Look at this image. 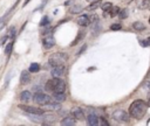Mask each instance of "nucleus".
I'll use <instances>...</instances> for the list:
<instances>
[{
  "instance_id": "1",
  "label": "nucleus",
  "mask_w": 150,
  "mask_h": 126,
  "mask_svg": "<svg viewBox=\"0 0 150 126\" xmlns=\"http://www.w3.org/2000/svg\"><path fill=\"white\" fill-rule=\"evenodd\" d=\"M146 110H148V105L143 100L137 99V100H134L129 106V114L135 119H141L144 117Z\"/></svg>"
},
{
  "instance_id": "2",
  "label": "nucleus",
  "mask_w": 150,
  "mask_h": 126,
  "mask_svg": "<svg viewBox=\"0 0 150 126\" xmlns=\"http://www.w3.org/2000/svg\"><path fill=\"white\" fill-rule=\"evenodd\" d=\"M45 89H46V91L52 92V93L64 92V90H66V83H64L62 79H60V78L53 77L52 79H49V80L46 83Z\"/></svg>"
},
{
  "instance_id": "3",
  "label": "nucleus",
  "mask_w": 150,
  "mask_h": 126,
  "mask_svg": "<svg viewBox=\"0 0 150 126\" xmlns=\"http://www.w3.org/2000/svg\"><path fill=\"white\" fill-rule=\"evenodd\" d=\"M67 60H68L67 54H64V52H55V54H52V55L49 56L48 63H49L52 66L63 65V63H66Z\"/></svg>"
},
{
  "instance_id": "4",
  "label": "nucleus",
  "mask_w": 150,
  "mask_h": 126,
  "mask_svg": "<svg viewBox=\"0 0 150 126\" xmlns=\"http://www.w3.org/2000/svg\"><path fill=\"white\" fill-rule=\"evenodd\" d=\"M33 97V100L36 103V104H39V105H45V104H47V103H49L50 100H52V98L48 96V94H46V93H42V92H35L34 93V96H32Z\"/></svg>"
},
{
  "instance_id": "5",
  "label": "nucleus",
  "mask_w": 150,
  "mask_h": 126,
  "mask_svg": "<svg viewBox=\"0 0 150 126\" xmlns=\"http://www.w3.org/2000/svg\"><path fill=\"white\" fill-rule=\"evenodd\" d=\"M112 118L114 120L118 123H128L129 121V114L123 111V110H116L112 112Z\"/></svg>"
},
{
  "instance_id": "6",
  "label": "nucleus",
  "mask_w": 150,
  "mask_h": 126,
  "mask_svg": "<svg viewBox=\"0 0 150 126\" xmlns=\"http://www.w3.org/2000/svg\"><path fill=\"white\" fill-rule=\"evenodd\" d=\"M19 108H21L23 112L28 113V114H43L45 110L43 108H39V107H34V106H28V105H19Z\"/></svg>"
},
{
  "instance_id": "7",
  "label": "nucleus",
  "mask_w": 150,
  "mask_h": 126,
  "mask_svg": "<svg viewBox=\"0 0 150 126\" xmlns=\"http://www.w3.org/2000/svg\"><path fill=\"white\" fill-rule=\"evenodd\" d=\"M42 43H43V47L46 49H50L54 47L55 44V40H54V36L50 34V33H46L43 38H42Z\"/></svg>"
},
{
  "instance_id": "8",
  "label": "nucleus",
  "mask_w": 150,
  "mask_h": 126,
  "mask_svg": "<svg viewBox=\"0 0 150 126\" xmlns=\"http://www.w3.org/2000/svg\"><path fill=\"white\" fill-rule=\"evenodd\" d=\"M52 76L53 77H56V78H60L64 75V66L63 65H56V66H53L52 69Z\"/></svg>"
},
{
  "instance_id": "9",
  "label": "nucleus",
  "mask_w": 150,
  "mask_h": 126,
  "mask_svg": "<svg viewBox=\"0 0 150 126\" xmlns=\"http://www.w3.org/2000/svg\"><path fill=\"white\" fill-rule=\"evenodd\" d=\"M45 110H48V111H59L61 110V103H55V102H49L45 105H42Z\"/></svg>"
},
{
  "instance_id": "10",
  "label": "nucleus",
  "mask_w": 150,
  "mask_h": 126,
  "mask_svg": "<svg viewBox=\"0 0 150 126\" xmlns=\"http://www.w3.org/2000/svg\"><path fill=\"white\" fill-rule=\"evenodd\" d=\"M71 116L77 119V120H84V113L80 107H74L71 108Z\"/></svg>"
},
{
  "instance_id": "11",
  "label": "nucleus",
  "mask_w": 150,
  "mask_h": 126,
  "mask_svg": "<svg viewBox=\"0 0 150 126\" xmlns=\"http://www.w3.org/2000/svg\"><path fill=\"white\" fill-rule=\"evenodd\" d=\"M50 98H52L50 102L62 103L66 100V93L64 92H56V93H53V97H50Z\"/></svg>"
},
{
  "instance_id": "12",
  "label": "nucleus",
  "mask_w": 150,
  "mask_h": 126,
  "mask_svg": "<svg viewBox=\"0 0 150 126\" xmlns=\"http://www.w3.org/2000/svg\"><path fill=\"white\" fill-rule=\"evenodd\" d=\"M86 120H87L88 125H90V126H96V125H98V117H97L95 113L88 114V117H87Z\"/></svg>"
},
{
  "instance_id": "13",
  "label": "nucleus",
  "mask_w": 150,
  "mask_h": 126,
  "mask_svg": "<svg viewBox=\"0 0 150 126\" xmlns=\"http://www.w3.org/2000/svg\"><path fill=\"white\" fill-rule=\"evenodd\" d=\"M76 124V119L73 117V116H68V117H64L62 120H61V125L63 126H73Z\"/></svg>"
},
{
  "instance_id": "14",
  "label": "nucleus",
  "mask_w": 150,
  "mask_h": 126,
  "mask_svg": "<svg viewBox=\"0 0 150 126\" xmlns=\"http://www.w3.org/2000/svg\"><path fill=\"white\" fill-rule=\"evenodd\" d=\"M89 22H90L89 16L86 15V14H82L81 16L77 18V23H79V26H81V27H87V26L89 24Z\"/></svg>"
},
{
  "instance_id": "15",
  "label": "nucleus",
  "mask_w": 150,
  "mask_h": 126,
  "mask_svg": "<svg viewBox=\"0 0 150 126\" xmlns=\"http://www.w3.org/2000/svg\"><path fill=\"white\" fill-rule=\"evenodd\" d=\"M30 82V72L23 70L20 75V83L21 84H28Z\"/></svg>"
},
{
  "instance_id": "16",
  "label": "nucleus",
  "mask_w": 150,
  "mask_h": 126,
  "mask_svg": "<svg viewBox=\"0 0 150 126\" xmlns=\"http://www.w3.org/2000/svg\"><path fill=\"white\" fill-rule=\"evenodd\" d=\"M30 99H32V93H30V91L25 90V91L21 92V94H20V100H21V102L28 103Z\"/></svg>"
},
{
  "instance_id": "17",
  "label": "nucleus",
  "mask_w": 150,
  "mask_h": 126,
  "mask_svg": "<svg viewBox=\"0 0 150 126\" xmlns=\"http://www.w3.org/2000/svg\"><path fill=\"white\" fill-rule=\"evenodd\" d=\"M101 5H102L101 0H96V1L90 2V5L87 7V9H88V10H95V9H96V8H98Z\"/></svg>"
},
{
  "instance_id": "18",
  "label": "nucleus",
  "mask_w": 150,
  "mask_h": 126,
  "mask_svg": "<svg viewBox=\"0 0 150 126\" xmlns=\"http://www.w3.org/2000/svg\"><path fill=\"white\" fill-rule=\"evenodd\" d=\"M82 9H83V8H82L80 5H74V6H71V7L69 8V12H70L71 14H77V13H81Z\"/></svg>"
},
{
  "instance_id": "19",
  "label": "nucleus",
  "mask_w": 150,
  "mask_h": 126,
  "mask_svg": "<svg viewBox=\"0 0 150 126\" xmlns=\"http://www.w3.org/2000/svg\"><path fill=\"white\" fill-rule=\"evenodd\" d=\"M132 28L135 29V30H144L145 29V26L142 23V22H139V21H136V22H134L132 23Z\"/></svg>"
},
{
  "instance_id": "20",
  "label": "nucleus",
  "mask_w": 150,
  "mask_h": 126,
  "mask_svg": "<svg viewBox=\"0 0 150 126\" xmlns=\"http://www.w3.org/2000/svg\"><path fill=\"white\" fill-rule=\"evenodd\" d=\"M101 7H102V10L104 13H109L110 9H111V7H112V4L111 2H104L103 5H101Z\"/></svg>"
},
{
  "instance_id": "21",
  "label": "nucleus",
  "mask_w": 150,
  "mask_h": 126,
  "mask_svg": "<svg viewBox=\"0 0 150 126\" xmlns=\"http://www.w3.org/2000/svg\"><path fill=\"white\" fill-rule=\"evenodd\" d=\"M39 70H40V65H39V63H32V64L29 65V69H28L29 72H38Z\"/></svg>"
},
{
  "instance_id": "22",
  "label": "nucleus",
  "mask_w": 150,
  "mask_h": 126,
  "mask_svg": "<svg viewBox=\"0 0 150 126\" xmlns=\"http://www.w3.org/2000/svg\"><path fill=\"white\" fill-rule=\"evenodd\" d=\"M12 48H13V42L11 41V42H8V43L6 44V47H5V54H6V55H11Z\"/></svg>"
},
{
  "instance_id": "23",
  "label": "nucleus",
  "mask_w": 150,
  "mask_h": 126,
  "mask_svg": "<svg viewBox=\"0 0 150 126\" xmlns=\"http://www.w3.org/2000/svg\"><path fill=\"white\" fill-rule=\"evenodd\" d=\"M117 14H118V18L120 19H125V18H128V9H125V8L122 9V10L120 9Z\"/></svg>"
},
{
  "instance_id": "24",
  "label": "nucleus",
  "mask_w": 150,
  "mask_h": 126,
  "mask_svg": "<svg viewBox=\"0 0 150 126\" xmlns=\"http://www.w3.org/2000/svg\"><path fill=\"white\" fill-rule=\"evenodd\" d=\"M49 21H50V20H49V18H48V16H43V18H42V20L40 21V26H41V27H46V26H48V24H49Z\"/></svg>"
},
{
  "instance_id": "25",
  "label": "nucleus",
  "mask_w": 150,
  "mask_h": 126,
  "mask_svg": "<svg viewBox=\"0 0 150 126\" xmlns=\"http://www.w3.org/2000/svg\"><path fill=\"white\" fill-rule=\"evenodd\" d=\"M118 10H120V8H118L117 6H112L111 9H110V12H109V13H110V16H111V18L115 16V15L118 13Z\"/></svg>"
},
{
  "instance_id": "26",
  "label": "nucleus",
  "mask_w": 150,
  "mask_h": 126,
  "mask_svg": "<svg viewBox=\"0 0 150 126\" xmlns=\"http://www.w3.org/2000/svg\"><path fill=\"white\" fill-rule=\"evenodd\" d=\"M110 29H111V30H120V29H121V26H120L118 23H114V24L110 26Z\"/></svg>"
},
{
  "instance_id": "27",
  "label": "nucleus",
  "mask_w": 150,
  "mask_h": 126,
  "mask_svg": "<svg viewBox=\"0 0 150 126\" xmlns=\"http://www.w3.org/2000/svg\"><path fill=\"white\" fill-rule=\"evenodd\" d=\"M15 35V29L14 28H11L9 29V32H8V34H7V36L8 37H11V38H13V36Z\"/></svg>"
},
{
  "instance_id": "28",
  "label": "nucleus",
  "mask_w": 150,
  "mask_h": 126,
  "mask_svg": "<svg viewBox=\"0 0 150 126\" xmlns=\"http://www.w3.org/2000/svg\"><path fill=\"white\" fill-rule=\"evenodd\" d=\"M143 88H144L146 91H149V90H150V80H145L144 84H143Z\"/></svg>"
},
{
  "instance_id": "29",
  "label": "nucleus",
  "mask_w": 150,
  "mask_h": 126,
  "mask_svg": "<svg viewBox=\"0 0 150 126\" xmlns=\"http://www.w3.org/2000/svg\"><path fill=\"white\" fill-rule=\"evenodd\" d=\"M98 119L101 120V124H102V125H105V126H108V125H109V124L107 123V120H105L104 118H98Z\"/></svg>"
},
{
  "instance_id": "30",
  "label": "nucleus",
  "mask_w": 150,
  "mask_h": 126,
  "mask_svg": "<svg viewBox=\"0 0 150 126\" xmlns=\"http://www.w3.org/2000/svg\"><path fill=\"white\" fill-rule=\"evenodd\" d=\"M145 42H146V43H148V44H149V46H150V38H148V40H146V41H145Z\"/></svg>"
},
{
  "instance_id": "31",
  "label": "nucleus",
  "mask_w": 150,
  "mask_h": 126,
  "mask_svg": "<svg viewBox=\"0 0 150 126\" xmlns=\"http://www.w3.org/2000/svg\"><path fill=\"white\" fill-rule=\"evenodd\" d=\"M88 2H93V1H96V0H87Z\"/></svg>"
},
{
  "instance_id": "32",
  "label": "nucleus",
  "mask_w": 150,
  "mask_h": 126,
  "mask_svg": "<svg viewBox=\"0 0 150 126\" xmlns=\"http://www.w3.org/2000/svg\"><path fill=\"white\" fill-rule=\"evenodd\" d=\"M149 77H150V70H149Z\"/></svg>"
},
{
  "instance_id": "33",
  "label": "nucleus",
  "mask_w": 150,
  "mask_h": 126,
  "mask_svg": "<svg viewBox=\"0 0 150 126\" xmlns=\"http://www.w3.org/2000/svg\"><path fill=\"white\" fill-rule=\"evenodd\" d=\"M148 7H149V8H150V2H149V6H148Z\"/></svg>"
},
{
  "instance_id": "34",
  "label": "nucleus",
  "mask_w": 150,
  "mask_h": 126,
  "mask_svg": "<svg viewBox=\"0 0 150 126\" xmlns=\"http://www.w3.org/2000/svg\"><path fill=\"white\" fill-rule=\"evenodd\" d=\"M149 23H150V18H149Z\"/></svg>"
},
{
  "instance_id": "35",
  "label": "nucleus",
  "mask_w": 150,
  "mask_h": 126,
  "mask_svg": "<svg viewBox=\"0 0 150 126\" xmlns=\"http://www.w3.org/2000/svg\"><path fill=\"white\" fill-rule=\"evenodd\" d=\"M149 105H150V102H149Z\"/></svg>"
},
{
  "instance_id": "36",
  "label": "nucleus",
  "mask_w": 150,
  "mask_h": 126,
  "mask_svg": "<svg viewBox=\"0 0 150 126\" xmlns=\"http://www.w3.org/2000/svg\"><path fill=\"white\" fill-rule=\"evenodd\" d=\"M149 1H150V0H149Z\"/></svg>"
}]
</instances>
